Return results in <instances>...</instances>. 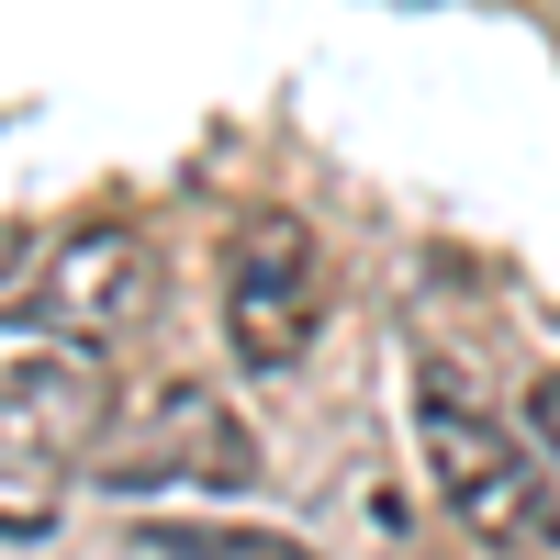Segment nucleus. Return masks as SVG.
Returning <instances> with one entry per match:
<instances>
[{"label": "nucleus", "mask_w": 560, "mask_h": 560, "mask_svg": "<svg viewBox=\"0 0 560 560\" xmlns=\"http://www.w3.org/2000/svg\"><path fill=\"white\" fill-rule=\"evenodd\" d=\"M415 448H427V482L448 504V527H471L482 549L560 560V471L538 459L527 427H493L459 382L427 370V393H415Z\"/></svg>", "instance_id": "nucleus-1"}, {"label": "nucleus", "mask_w": 560, "mask_h": 560, "mask_svg": "<svg viewBox=\"0 0 560 560\" xmlns=\"http://www.w3.org/2000/svg\"><path fill=\"white\" fill-rule=\"evenodd\" d=\"M147 292H158V258H147V236L135 224H68L57 247H45V269L23 280L12 303V325H34V337H57V348H113L135 314H147Z\"/></svg>", "instance_id": "nucleus-2"}, {"label": "nucleus", "mask_w": 560, "mask_h": 560, "mask_svg": "<svg viewBox=\"0 0 560 560\" xmlns=\"http://www.w3.org/2000/svg\"><path fill=\"white\" fill-rule=\"evenodd\" d=\"M314 314H325V269L303 213H236L224 236V348L247 370H292L314 348Z\"/></svg>", "instance_id": "nucleus-3"}, {"label": "nucleus", "mask_w": 560, "mask_h": 560, "mask_svg": "<svg viewBox=\"0 0 560 560\" xmlns=\"http://www.w3.org/2000/svg\"><path fill=\"white\" fill-rule=\"evenodd\" d=\"M90 459H102V493H158V482L247 493V482H258V438H247L213 393H191V382L147 393V415H135V427H113Z\"/></svg>", "instance_id": "nucleus-4"}, {"label": "nucleus", "mask_w": 560, "mask_h": 560, "mask_svg": "<svg viewBox=\"0 0 560 560\" xmlns=\"http://www.w3.org/2000/svg\"><path fill=\"white\" fill-rule=\"evenodd\" d=\"M102 370H90L79 348L68 359H23L12 382H0V482H45V471H68V459L102 448Z\"/></svg>", "instance_id": "nucleus-5"}, {"label": "nucleus", "mask_w": 560, "mask_h": 560, "mask_svg": "<svg viewBox=\"0 0 560 560\" xmlns=\"http://www.w3.org/2000/svg\"><path fill=\"white\" fill-rule=\"evenodd\" d=\"M158 560H314L303 538H269V527H147Z\"/></svg>", "instance_id": "nucleus-6"}, {"label": "nucleus", "mask_w": 560, "mask_h": 560, "mask_svg": "<svg viewBox=\"0 0 560 560\" xmlns=\"http://www.w3.org/2000/svg\"><path fill=\"white\" fill-rule=\"evenodd\" d=\"M516 427L538 438V459L560 471V370H538V382H527V404H516Z\"/></svg>", "instance_id": "nucleus-7"}]
</instances>
